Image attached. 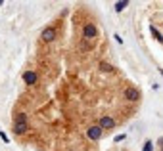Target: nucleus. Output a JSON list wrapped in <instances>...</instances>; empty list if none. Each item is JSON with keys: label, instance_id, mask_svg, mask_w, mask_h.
I'll return each mask as SVG.
<instances>
[{"label": "nucleus", "instance_id": "nucleus-1", "mask_svg": "<svg viewBox=\"0 0 163 151\" xmlns=\"http://www.w3.org/2000/svg\"><path fill=\"white\" fill-rule=\"evenodd\" d=\"M40 37H42V40H46V42H54V40H56V29L46 27L44 31L40 33Z\"/></svg>", "mask_w": 163, "mask_h": 151}, {"label": "nucleus", "instance_id": "nucleus-2", "mask_svg": "<svg viewBox=\"0 0 163 151\" xmlns=\"http://www.w3.org/2000/svg\"><path fill=\"white\" fill-rule=\"evenodd\" d=\"M125 98L129 99V102H136V99L140 98V92L134 88V86H129V88L125 90Z\"/></svg>", "mask_w": 163, "mask_h": 151}, {"label": "nucleus", "instance_id": "nucleus-3", "mask_svg": "<svg viewBox=\"0 0 163 151\" xmlns=\"http://www.w3.org/2000/svg\"><path fill=\"white\" fill-rule=\"evenodd\" d=\"M87 136L90 140H100L102 138V128L100 126H90L88 130H87Z\"/></svg>", "mask_w": 163, "mask_h": 151}, {"label": "nucleus", "instance_id": "nucleus-4", "mask_svg": "<svg viewBox=\"0 0 163 151\" xmlns=\"http://www.w3.org/2000/svg\"><path fill=\"white\" fill-rule=\"evenodd\" d=\"M102 128V130H109V128H113L115 126V120H113L111 117H102L100 119V124H98Z\"/></svg>", "mask_w": 163, "mask_h": 151}, {"label": "nucleus", "instance_id": "nucleus-5", "mask_svg": "<svg viewBox=\"0 0 163 151\" xmlns=\"http://www.w3.org/2000/svg\"><path fill=\"white\" fill-rule=\"evenodd\" d=\"M84 38H94L96 37V34H98V29H96V25H84Z\"/></svg>", "mask_w": 163, "mask_h": 151}, {"label": "nucleus", "instance_id": "nucleus-6", "mask_svg": "<svg viewBox=\"0 0 163 151\" xmlns=\"http://www.w3.org/2000/svg\"><path fill=\"white\" fill-rule=\"evenodd\" d=\"M23 81L27 84H35L37 82V73H33V71H27V73L23 75Z\"/></svg>", "mask_w": 163, "mask_h": 151}, {"label": "nucleus", "instance_id": "nucleus-7", "mask_svg": "<svg viewBox=\"0 0 163 151\" xmlns=\"http://www.w3.org/2000/svg\"><path fill=\"white\" fill-rule=\"evenodd\" d=\"M27 128H29V124H13V132L17 136H23L27 132Z\"/></svg>", "mask_w": 163, "mask_h": 151}, {"label": "nucleus", "instance_id": "nucleus-8", "mask_svg": "<svg viewBox=\"0 0 163 151\" xmlns=\"http://www.w3.org/2000/svg\"><path fill=\"white\" fill-rule=\"evenodd\" d=\"M13 124H27V115L25 113H17L13 119Z\"/></svg>", "mask_w": 163, "mask_h": 151}, {"label": "nucleus", "instance_id": "nucleus-9", "mask_svg": "<svg viewBox=\"0 0 163 151\" xmlns=\"http://www.w3.org/2000/svg\"><path fill=\"white\" fill-rule=\"evenodd\" d=\"M100 69H102V71H106V73H115V67L109 65V63H106V61H102V63H100Z\"/></svg>", "mask_w": 163, "mask_h": 151}, {"label": "nucleus", "instance_id": "nucleus-10", "mask_svg": "<svg viewBox=\"0 0 163 151\" xmlns=\"http://www.w3.org/2000/svg\"><path fill=\"white\" fill-rule=\"evenodd\" d=\"M150 33L154 34V37H155V40H159V42H163V34L157 31V29H155L154 25H150Z\"/></svg>", "mask_w": 163, "mask_h": 151}, {"label": "nucleus", "instance_id": "nucleus-11", "mask_svg": "<svg viewBox=\"0 0 163 151\" xmlns=\"http://www.w3.org/2000/svg\"><path fill=\"white\" fill-rule=\"evenodd\" d=\"M127 6H129V2H127V0H123V2H115V12H121V10H125Z\"/></svg>", "mask_w": 163, "mask_h": 151}, {"label": "nucleus", "instance_id": "nucleus-12", "mask_svg": "<svg viewBox=\"0 0 163 151\" xmlns=\"http://www.w3.org/2000/svg\"><path fill=\"white\" fill-rule=\"evenodd\" d=\"M142 151H154V143H152V140H146V142H144Z\"/></svg>", "mask_w": 163, "mask_h": 151}, {"label": "nucleus", "instance_id": "nucleus-13", "mask_svg": "<svg viewBox=\"0 0 163 151\" xmlns=\"http://www.w3.org/2000/svg\"><path fill=\"white\" fill-rule=\"evenodd\" d=\"M125 138H127V134H117L115 138H113V142H115V143H119V142H123Z\"/></svg>", "mask_w": 163, "mask_h": 151}, {"label": "nucleus", "instance_id": "nucleus-14", "mask_svg": "<svg viewBox=\"0 0 163 151\" xmlns=\"http://www.w3.org/2000/svg\"><path fill=\"white\" fill-rule=\"evenodd\" d=\"M0 138H2V142H4V143H8V142H10V138L6 136V132H4V130H0Z\"/></svg>", "mask_w": 163, "mask_h": 151}, {"label": "nucleus", "instance_id": "nucleus-15", "mask_svg": "<svg viewBox=\"0 0 163 151\" xmlns=\"http://www.w3.org/2000/svg\"><path fill=\"white\" fill-rule=\"evenodd\" d=\"M113 38H115V40L119 42V44H123V38H121V37H119V34H113Z\"/></svg>", "mask_w": 163, "mask_h": 151}, {"label": "nucleus", "instance_id": "nucleus-16", "mask_svg": "<svg viewBox=\"0 0 163 151\" xmlns=\"http://www.w3.org/2000/svg\"><path fill=\"white\" fill-rule=\"evenodd\" d=\"M159 143H163V136H161V138H159Z\"/></svg>", "mask_w": 163, "mask_h": 151}, {"label": "nucleus", "instance_id": "nucleus-17", "mask_svg": "<svg viewBox=\"0 0 163 151\" xmlns=\"http://www.w3.org/2000/svg\"><path fill=\"white\" fill-rule=\"evenodd\" d=\"M159 73H161V77H163V69H159Z\"/></svg>", "mask_w": 163, "mask_h": 151}]
</instances>
